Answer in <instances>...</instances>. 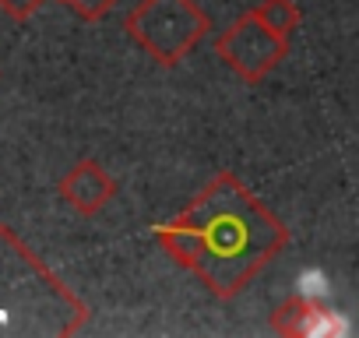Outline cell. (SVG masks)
<instances>
[{
	"label": "cell",
	"mask_w": 359,
	"mask_h": 338,
	"mask_svg": "<svg viewBox=\"0 0 359 338\" xmlns=\"http://www.w3.org/2000/svg\"><path fill=\"white\" fill-rule=\"evenodd\" d=\"M64 4L81 18V22H99V18H106L120 0H64Z\"/></svg>",
	"instance_id": "cell-8"
},
{
	"label": "cell",
	"mask_w": 359,
	"mask_h": 338,
	"mask_svg": "<svg viewBox=\"0 0 359 338\" xmlns=\"http://www.w3.org/2000/svg\"><path fill=\"white\" fill-rule=\"evenodd\" d=\"M250 11H254V18L261 25H268L282 39H289L299 29V8H296V0H261V4L250 8Z\"/></svg>",
	"instance_id": "cell-7"
},
{
	"label": "cell",
	"mask_w": 359,
	"mask_h": 338,
	"mask_svg": "<svg viewBox=\"0 0 359 338\" xmlns=\"http://www.w3.org/2000/svg\"><path fill=\"white\" fill-rule=\"evenodd\" d=\"M88 306L0 222V338H71Z\"/></svg>",
	"instance_id": "cell-2"
},
{
	"label": "cell",
	"mask_w": 359,
	"mask_h": 338,
	"mask_svg": "<svg viewBox=\"0 0 359 338\" xmlns=\"http://www.w3.org/2000/svg\"><path fill=\"white\" fill-rule=\"evenodd\" d=\"M57 4H64V0H57Z\"/></svg>",
	"instance_id": "cell-10"
},
{
	"label": "cell",
	"mask_w": 359,
	"mask_h": 338,
	"mask_svg": "<svg viewBox=\"0 0 359 338\" xmlns=\"http://www.w3.org/2000/svg\"><path fill=\"white\" fill-rule=\"evenodd\" d=\"M123 29L158 67H176L212 32V18L194 0H137L123 18Z\"/></svg>",
	"instance_id": "cell-3"
},
{
	"label": "cell",
	"mask_w": 359,
	"mask_h": 338,
	"mask_svg": "<svg viewBox=\"0 0 359 338\" xmlns=\"http://www.w3.org/2000/svg\"><path fill=\"white\" fill-rule=\"evenodd\" d=\"M271 327L278 334H310V338H317V334H345L348 331V324L334 310H327L317 296H306V292L285 299L271 313Z\"/></svg>",
	"instance_id": "cell-6"
},
{
	"label": "cell",
	"mask_w": 359,
	"mask_h": 338,
	"mask_svg": "<svg viewBox=\"0 0 359 338\" xmlns=\"http://www.w3.org/2000/svg\"><path fill=\"white\" fill-rule=\"evenodd\" d=\"M43 4H46V0H0L4 15L15 18V22H29V18H36Z\"/></svg>",
	"instance_id": "cell-9"
},
{
	"label": "cell",
	"mask_w": 359,
	"mask_h": 338,
	"mask_svg": "<svg viewBox=\"0 0 359 338\" xmlns=\"http://www.w3.org/2000/svg\"><path fill=\"white\" fill-rule=\"evenodd\" d=\"M215 57L247 85L264 81L285 57H289V39L275 36L268 25L254 18V11H243L229 29L215 36Z\"/></svg>",
	"instance_id": "cell-4"
},
{
	"label": "cell",
	"mask_w": 359,
	"mask_h": 338,
	"mask_svg": "<svg viewBox=\"0 0 359 338\" xmlns=\"http://www.w3.org/2000/svg\"><path fill=\"white\" fill-rule=\"evenodd\" d=\"M57 191H60V201L71 212L88 219V215H99L116 198V180L106 173L95 158H81V162H74L67 173L60 177Z\"/></svg>",
	"instance_id": "cell-5"
},
{
	"label": "cell",
	"mask_w": 359,
	"mask_h": 338,
	"mask_svg": "<svg viewBox=\"0 0 359 338\" xmlns=\"http://www.w3.org/2000/svg\"><path fill=\"white\" fill-rule=\"evenodd\" d=\"M155 243L215 299L240 296L289 243L285 222L236 173H215L176 219L151 229Z\"/></svg>",
	"instance_id": "cell-1"
}]
</instances>
